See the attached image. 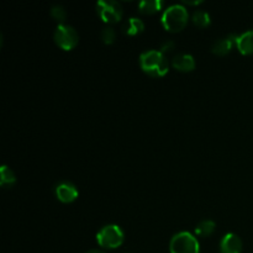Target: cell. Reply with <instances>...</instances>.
<instances>
[{"label":"cell","mask_w":253,"mask_h":253,"mask_svg":"<svg viewBox=\"0 0 253 253\" xmlns=\"http://www.w3.org/2000/svg\"><path fill=\"white\" fill-rule=\"evenodd\" d=\"M86 253H104L103 251H99V250H91V251L86 252Z\"/></svg>","instance_id":"44dd1931"},{"label":"cell","mask_w":253,"mask_h":253,"mask_svg":"<svg viewBox=\"0 0 253 253\" xmlns=\"http://www.w3.org/2000/svg\"><path fill=\"white\" fill-rule=\"evenodd\" d=\"M143 30H145V24L138 17H130L123 26V31L126 35H130V36L141 34Z\"/></svg>","instance_id":"7c38bea8"},{"label":"cell","mask_w":253,"mask_h":253,"mask_svg":"<svg viewBox=\"0 0 253 253\" xmlns=\"http://www.w3.org/2000/svg\"><path fill=\"white\" fill-rule=\"evenodd\" d=\"M200 2L202 1H198V0L197 1H189V0H185V4H188V5H199Z\"/></svg>","instance_id":"ffe728a7"},{"label":"cell","mask_w":253,"mask_h":253,"mask_svg":"<svg viewBox=\"0 0 253 253\" xmlns=\"http://www.w3.org/2000/svg\"><path fill=\"white\" fill-rule=\"evenodd\" d=\"M175 47V43L172 41V40H167V41H165L162 43V46H161V52H163V53H166V52H170L173 51Z\"/></svg>","instance_id":"d6986e66"},{"label":"cell","mask_w":253,"mask_h":253,"mask_svg":"<svg viewBox=\"0 0 253 253\" xmlns=\"http://www.w3.org/2000/svg\"><path fill=\"white\" fill-rule=\"evenodd\" d=\"M96 11L106 24H115L123 19L124 10L119 1L115 0H99L96 2Z\"/></svg>","instance_id":"8992f818"},{"label":"cell","mask_w":253,"mask_h":253,"mask_svg":"<svg viewBox=\"0 0 253 253\" xmlns=\"http://www.w3.org/2000/svg\"><path fill=\"white\" fill-rule=\"evenodd\" d=\"M16 183V177H15L14 172L10 169L7 166H2L1 167V178H0V185L5 189L12 188Z\"/></svg>","instance_id":"9a60e30c"},{"label":"cell","mask_w":253,"mask_h":253,"mask_svg":"<svg viewBox=\"0 0 253 253\" xmlns=\"http://www.w3.org/2000/svg\"><path fill=\"white\" fill-rule=\"evenodd\" d=\"M236 40L237 36H235V35L217 40L214 43V46H212V52L217 54V56H225V54H227L231 51L234 44H236Z\"/></svg>","instance_id":"30bf717a"},{"label":"cell","mask_w":253,"mask_h":253,"mask_svg":"<svg viewBox=\"0 0 253 253\" xmlns=\"http://www.w3.org/2000/svg\"><path fill=\"white\" fill-rule=\"evenodd\" d=\"M169 251L170 253H200L199 242L190 232H179L170 240Z\"/></svg>","instance_id":"277c9868"},{"label":"cell","mask_w":253,"mask_h":253,"mask_svg":"<svg viewBox=\"0 0 253 253\" xmlns=\"http://www.w3.org/2000/svg\"><path fill=\"white\" fill-rule=\"evenodd\" d=\"M220 252L221 253H241L242 241L236 234L225 235L220 244Z\"/></svg>","instance_id":"ba28073f"},{"label":"cell","mask_w":253,"mask_h":253,"mask_svg":"<svg viewBox=\"0 0 253 253\" xmlns=\"http://www.w3.org/2000/svg\"><path fill=\"white\" fill-rule=\"evenodd\" d=\"M56 197L59 202L68 204L78 198V190L71 182H62L56 187Z\"/></svg>","instance_id":"52a82bcc"},{"label":"cell","mask_w":253,"mask_h":253,"mask_svg":"<svg viewBox=\"0 0 253 253\" xmlns=\"http://www.w3.org/2000/svg\"><path fill=\"white\" fill-rule=\"evenodd\" d=\"M100 36H101V40H103L104 43L111 44L114 41H115L116 32H115V30H114L111 26H106V27H104L103 30H101Z\"/></svg>","instance_id":"e0dca14e"},{"label":"cell","mask_w":253,"mask_h":253,"mask_svg":"<svg viewBox=\"0 0 253 253\" xmlns=\"http://www.w3.org/2000/svg\"><path fill=\"white\" fill-rule=\"evenodd\" d=\"M163 6V1L161 0H142L138 2V11L142 14H155V12L160 11Z\"/></svg>","instance_id":"4fadbf2b"},{"label":"cell","mask_w":253,"mask_h":253,"mask_svg":"<svg viewBox=\"0 0 253 253\" xmlns=\"http://www.w3.org/2000/svg\"><path fill=\"white\" fill-rule=\"evenodd\" d=\"M172 64L179 72H192L195 68V59L189 53H179L173 58Z\"/></svg>","instance_id":"9c48e42d"},{"label":"cell","mask_w":253,"mask_h":253,"mask_svg":"<svg viewBox=\"0 0 253 253\" xmlns=\"http://www.w3.org/2000/svg\"><path fill=\"white\" fill-rule=\"evenodd\" d=\"M237 49L242 54H252L253 53V30L244 32L236 40Z\"/></svg>","instance_id":"8fae6325"},{"label":"cell","mask_w":253,"mask_h":253,"mask_svg":"<svg viewBox=\"0 0 253 253\" xmlns=\"http://www.w3.org/2000/svg\"><path fill=\"white\" fill-rule=\"evenodd\" d=\"M193 22L199 27H207L209 26L211 20H210L209 12L204 11V10H197L193 14Z\"/></svg>","instance_id":"2e32d148"},{"label":"cell","mask_w":253,"mask_h":253,"mask_svg":"<svg viewBox=\"0 0 253 253\" xmlns=\"http://www.w3.org/2000/svg\"><path fill=\"white\" fill-rule=\"evenodd\" d=\"M51 16L59 21V24H63V21L67 17V11L62 5H54L51 9Z\"/></svg>","instance_id":"ac0fdd59"},{"label":"cell","mask_w":253,"mask_h":253,"mask_svg":"<svg viewBox=\"0 0 253 253\" xmlns=\"http://www.w3.org/2000/svg\"><path fill=\"white\" fill-rule=\"evenodd\" d=\"M79 35L73 26L58 24L54 31V42L64 51H71L78 44Z\"/></svg>","instance_id":"5b68a950"},{"label":"cell","mask_w":253,"mask_h":253,"mask_svg":"<svg viewBox=\"0 0 253 253\" xmlns=\"http://www.w3.org/2000/svg\"><path fill=\"white\" fill-rule=\"evenodd\" d=\"M140 66L147 74L152 77H163L168 73L169 62L165 53L158 49H148L140 56Z\"/></svg>","instance_id":"6da1fadb"},{"label":"cell","mask_w":253,"mask_h":253,"mask_svg":"<svg viewBox=\"0 0 253 253\" xmlns=\"http://www.w3.org/2000/svg\"><path fill=\"white\" fill-rule=\"evenodd\" d=\"M215 222L212 220H203L195 227V235L199 237H209L215 231Z\"/></svg>","instance_id":"5bb4252c"},{"label":"cell","mask_w":253,"mask_h":253,"mask_svg":"<svg viewBox=\"0 0 253 253\" xmlns=\"http://www.w3.org/2000/svg\"><path fill=\"white\" fill-rule=\"evenodd\" d=\"M189 12L182 4H173L165 10L162 15V24L170 32H179L187 26Z\"/></svg>","instance_id":"7a4b0ae2"},{"label":"cell","mask_w":253,"mask_h":253,"mask_svg":"<svg viewBox=\"0 0 253 253\" xmlns=\"http://www.w3.org/2000/svg\"><path fill=\"white\" fill-rule=\"evenodd\" d=\"M125 235L118 225H106L96 235V242L106 250H115L123 245Z\"/></svg>","instance_id":"3957f363"}]
</instances>
